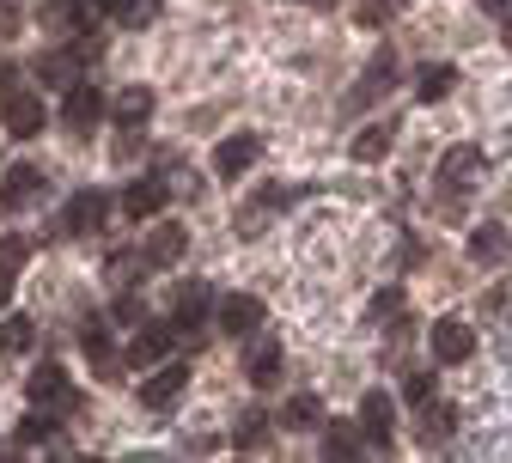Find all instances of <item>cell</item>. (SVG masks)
<instances>
[{"instance_id": "cell-22", "label": "cell", "mask_w": 512, "mask_h": 463, "mask_svg": "<svg viewBox=\"0 0 512 463\" xmlns=\"http://www.w3.org/2000/svg\"><path fill=\"white\" fill-rule=\"evenodd\" d=\"M92 7H98V19H116L122 31H141V25H153L159 0H92Z\"/></svg>"}, {"instance_id": "cell-3", "label": "cell", "mask_w": 512, "mask_h": 463, "mask_svg": "<svg viewBox=\"0 0 512 463\" xmlns=\"http://www.w3.org/2000/svg\"><path fill=\"white\" fill-rule=\"evenodd\" d=\"M208 311H214V293L202 287V281H189V287H177V305H171V336L177 342H196L202 329H208Z\"/></svg>"}, {"instance_id": "cell-16", "label": "cell", "mask_w": 512, "mask_h": 463, "mask_svg": "<svg viewBox=\"0 0 512 463\" xmlns=\"http://www.w3.org/2000/svg\"><path fill=\"white\" fill-rule=\"evenodd\" d=\"M452 433H458V409H452V403H439V396H433V403H421V427H415V439H421L427 451H439Z\"/></svg>"}, {"instance_id": "cell-29", "label": "cell", "mask_w": 512, "mask_h": 463, "mask_svg": "<svg viewBox=\"0 0 512 463\" xmlns=\"http://www.w3.org/2000/svg\"><path fill=\"white\" fill-rule=\"evenodd\" d=\"M31 342H37V329H31V317H19V311H13L7 323H0V354H25Z\"/></svg>"}, {"instance_id": "cell-4", "label": "cell", "mask_w": 512, "mask_h": 463, "mask_svg": "<svg viewBox=\"0 0 512 463\" xmlns=\"http://www.w3.org/2000/svg\"><path fill=\"white\" fill-rule=\"evenodd\" d=\"M104 220H110V195L104 189H74L68 202H61V232H68V238H86Z\"/></svg>"}, {"instance_id": "cell-27", "label": "cell", "mask_w": 512, "mask_h": 463, "mask_svg": "<svg viewBox=\"0 0 512 463\" xmlns=\"http://www.w3.org/2000/svg\"><path fill=\"white\" fill-rule=\"evenodd\" d=\"M232 445H238V451H263V445H269V415H263V409H250V415L238 421Z\"/></svg>"}, {"instance_id": "cell-37", "label": "cell", "mask_w": 512, "mask_h": 463, "mask_svg": "<svg viewBox=\"0 0 512 463\" xmlns=\"http://www.w3.org/2000/svg\"><path fill=\"white\" fill-rule=\"evenodd\" d=\"M482 7H488V13H512V0H482Z\"/></svg>"}, {"instance_id": "cell-21", "label": "cell", "mask_w": 512, "mask_h": 463, "mask_svg": "<svg viewBox=\"0 0 512 463\" xmlns=\"http://www.w3.org/2000/svg\"><path fill=\"white\" fill-rule=\"evenodd\" d=\"M147 116H153V92L147 86H128V92L110 98V122L116 128H147Z\"/></svg>"}, {"instance_id": "cell-35", "label": "cell", "mask_w": 512, "mask_h": 463, "mask_svg": "<svg viewBox=\"0 0 512 463\" xmlns=\"http://www.w3.org/2000/svg\"><path fill=\"white\" fill-rule=\"evenodd\" d=\"M7 299H13V262L0 256V305H7Z\"/></svg>"}, {"instance_id": "cell-1", "label": "cell", "mask_w": 512, "mask_h": 463, "mask_svg": "<svg viewBox=\"0 0 512 463\" xmlns=\"http://www.w3.org/2000/svg\"><path fill=\"white\" fill-rule=\"evenodd\" d=\"M25 396H31V409H49V415H74L80 409V390H74V378L61 366H37L25 378Z\"/></svg>"}, {"instance_id": "cell-18", "label": "cell", "mask_w": 512, "mask_h": 463, "mask_svg": "<svg viewBox=\"0 0 512 463\" xmlns=\"http://www.w3.org/2000/svg\"><path fill=\"white\" fill-rule=\"evenodd\" d=\"M80 348H86V360L104 372V378H116V342H110V329H104V317H86V329H80Z\"/></svg>"}, {"instance_id": "cell-7", "label": "cell", "mask_w": 512, "mask_h": 463, "mask_svg": "<svg viewBox=\"0 0 512 463\" xmlns=\"http://www.w3.org/2000/svg\"><path fill=\"white\" fill-rule=\"evenodd\" d=\"M263 299L256 293H226V299H214V323L226 329V336H256V329H263Z\"/></svg>"}, {"instance_id": "cell-2", "label": "cell", "mask_w": 512, "mask_h": 463, "mask_svg": "<svg viewBox=\"0 0 512 463\" xmlns=\"http://www.w3.org/2000/svg\"><path fill=\"white\" fill-rule=\"evenodd\" d=\"M110 116V98L92 86V80H74L61 92V128H74V135H92V128Z\"/></svg>"}, {"instance_id": "cell-6", "label": "cell", "mask_w": 512, "mask_h": 463, "mask_svg": "<svg viewBox=\"0 0 512 463\" xmlns=\"http://www.w3.org/2000/svg\"><path fill=\"white\" fill-rule=\"evenodd\" d=\"M360 439L378 445V451H391V439H397V403H391V390H366V403H360Z\"/></svg>"}, {"instance_id": "cell-13", "label": "cell", "mask_w": 512, "mask_h": 463, "mask_svg": "<svg viewBox=\"0 0 512 463\" xmlns=\"http://www.w3.org/2000/svg\"><path fill=\"white\" fill-rule=\"evenodd\" d=\"M183 390H189V366L159 360V378H147V384H141V403H147V409H171Z\"/></svg>"}, {"instance_id": "cell-9", "label": "cell", "mask_w": 512, "mask_h": 463, "mask_svg": "<svg viewBox=\"0 0 512 463\" xmlns=\"http://www.w3.org/2000/svg\"><path fill=\"white\" fill-rule=\"evenodd\" d=\"M397 86V49L391 43H384V49H372V61H366V74H360V86H354V110H366V104H378L384 92H391Z\"/></svg>"}, {"instance_id": "cell-28", "label": "cell", "mask_w": 512, "mask_h": 463, "mask_svg": "<svg viewBox=\"0 0 512 463\" xmlns=\"http://www.w3.org/2000/svg\"><path fill=\"white\" fill-rule=\"evenodd\" d=\"M470 256L476 262H500L506 256V226H476L470 232Z\"/></svg>"}, {"instance_id": "cell-26", "label": "cell", "mask_w": 512, "mask_h": 463, "mask_svg": "<svg viewBox=\"0 0 512 463\" xmlns=\"http://www.w3.org/2000/svg\"><path fill=\"white\" fill-rule=\"evenodd\" d=\"M360 451H366L360 427H330V433H324V457H330V463H348V457H360Z\"/></svg>"}, {"instance_id": "cell-25", "label": "cell", "mask_w": 512, "mask_h": 463, "mask_svg": "<svg viewBox=\"0 0 512 463\" xmlns=\"http://www.w3.org/2000/svg\"><path fill=\"white\" fill-rule=\"evenodd\" d=\"M391 141H397V122H372L366 135L354 141V159H360V165H372V159H384V153H391Z\"/></svg>"}, {"instance_id": "cell-38", "label": "cell", "mask_w": 512, "mask_h": 463, "mask_svg": "<svg viewBox=\"0 0 512 463\" xmlns=\"http://www.w3.org/2000/svg\"><path fill=\"white\" fill-rule=\"evenodd\" d=\"M293 7H336V0H293Z\"/></svg>"}, {"instance_id": "cell-30", "label": "cell", "mask_w": 512, "mask_h": 463, "mask_svg": "<svg viewBox=\"0 0 512 463\" xmlns=\"http://www.w3.org/2000/svg\"><path fill=\"white\" fill-rule=\"evenodd\" d=\"M397 311H409V299H403V287H384V293H378V299H372V311H366V317H372V323H378V329H384V323H391V317H397Z\"/></svg>"}, {"instance_id": "cell-12", "label": "cell", "mask_w": 512, "mask_h": 463, "mask_svg": "<svg viewBox=\"0 0 512 463\" xmlns=\"http://www.w3.org/2000/svg\"><path fill=\"white\" fill-rule=\"evenodd\" d=\"M171 348H177V336H171V323H141V336H135V348H128V366H141V372H153L159 360H171Z\"/></svg>"}, {"instance_id": "cell-24", "label": "cell", "mask_w": 512, "mask_h": 463, "mask_svg": "<svg viewBox=\"0 0 512 463\" xmlns=\"http://www.w3.org/2000/svg\"><path fill=\"white\" fill-rule=\"evenodd\" d=\"M281 427H293V433H317V427H324V403H317L311 390H299L293 403L281 409Z\"/></svg>"}, {"instance_id": "cell-19", "label": "cell", "mask_w": 512, "mask_h": 463, "mask_svg": "<svg viewBox=\"0 0 512 463\" xmlns=\"http://www.w3.org/2000/svg\"><path fill=\"white\" fill-rule=\"evenodd\" d=\"M244 378L256 384V390H269V384H281V342H256L250 354H244Z\"/></svg>"}, {"instance_id": "cell-33", "label": "cell", "mask_w": 512, "mask_h": 463, "mask_svg": "<svg viewBox=\"0 0 512 463\" xmlns=\"http://www.w3.org/2000/svg\"><path fill=\"white\" fill-rule=\"evenodd\" d=\"M55 427H61V415H49V409H31V415H25V427H19V439H49Z\"/></svg>"}, {"instance_id": "cell-15", "label": "cell", "mask_w": 512, "mask_h": 463, "mask_svg": "<svg viewBox=\"0 0 512 463\" xmlns=\"http://www.w3.org/2000/svg\"><path fill=\"white\" fill-rule=\"evenodd\" d=\"M183 250H189V232L159 220V226L147 232V250H141V256H147V269H171V262H183Z\"/></svg>"}, {"instance_id": "cell-32", "label": "cell", "mask_w": 512, "mask_h": 463, "mask_svg": "<svg viewBox=\"0 0 512 463\" xmlns=\"http://www.w3.org/2000/svg\"><path fill=\"white\" fill-rule=\"evenodd\" d=\"M403 396L421 409V403H433V396H439V378H433V372H409V378H403Z\"/></svg>"}, {"instance_id": "cell-23", "label": "cell", "mask_w": 512, "mask_h": 463, "mask_svg": "<svg viewBox=\"0 0 512 463\" xmlns=\"http://www.w3.org/2000/svg\"><path fill=\"white\" fill-rule=\"evenodd\" d=\"M452 86H458V68H452V61H427V68L415 74V98H421V104L452 98Z\"/></svg>"}, {"instance_id": "cell-31", "label": "cell", "mask_w": 512, "mask_h": 463, "mask_svg": "<svg viewBox=\"0 0 512 463\" xmlns=\"http://www.w3.org/2000/svg\"><path fill=\"white\" fill-rule=\"evenodd\" d=\"M110 323H122V329H141V323H147V305H141L135 293H122V299L110 305Z\"/></svg>"}, {"instance_id": "cell-10", "label": "cell", "mask_w": 512, "mask_h": 463, "mask_svg": "<svg viewBox=\"0 0 512 463\" xmlns=\"http://www.w3.org/2000/svg\"><path fill=\"white\" fill-rule=\"evenodd\" d=\"M476 354V329L464 323V317H439L433 323V360L439 366H458V360H470Z\"/></svg>"}, {"instance_id": "cell-40", "label": "cell", "mask_w": 512, "mask_h": 463, "mask_svg": "<svg viewBox=\"0 0 512 463\" xmlns=\"http://www.w3.org/2000/svg\"><path fill=\"white\" fill-rule=\"evenodd\" d=\"M506 43H512V31H506Z\"/></svg>"}, {"instance_id": "cell-5", "label": "cell", "mask_w": 512, "mask_h": 463, "mask_svg": "<svg viewBox=\"0 0 512 463\" xmlns=\"http://www.w3.org/2000/svg\"><path fill=\"white\" fill-rule=\"evenodd\" d=\"M0 128H7L13 141H31V135H43V128H49V110H43V98H37V92H7V98H0Z\"/></svg>"}, {"instance_id": "cell-36", "label": "cell", "mask_w": 512, "mask_h": 463, "mask_svg": "<svg viewBox=\"0 0 512 463\" xmlns=\"http://www.w3.org/2000/svg\"><path fill=\"white\" fill-rule=\"evenodd\" d=\"M13 80H19V68H13V61H0V92H13Z\"/></svg>"}, {"instance_id": "cell-11", "label": "cell", "mask_w": 512, "mask_h": 463, "mask_svg": "<svg viewBox=\"0 0 512 463\" xmlns=\"http://www.w3.org/2000/svg\"><path fill=\"white\" fill-rule=\"evenodd\" d=\"M165 202H171V183L165 177H135V183L122 189V214L128 220H159Z\"/></svg>"}, {"instance_id": "cell-14", "label": "cell", "mask_w": 512, "mask_h": 463, "mask_svg": "<svg viewBox=\"0 0 512 463\" xmlns=\"http://www.w3.org/2000/svg\"><path fill=\"white\" fill-rule=\"evenodd\" d=\"M37 195H43V171H37V165H13L7 177H0V208H7V214L31 208Z\"/></svg>"}, {"instance_id": "cell-34", "label": "cell", "mask_w": 512, "mask_h": 463, "mask_svg": "<svg viewBox=\"0 0 512 463\" xmlns=\"http://www.w3.org/2000/svg\"><path fill=\"white\" fill-rule=\"evenodd\" d=\"M19 31V0H0V43Z\"/></svg>"}, {"instance_id": "cell-20", "label": "cell", "mask_w": 512, "mask_h": 463, "mask_svg": "<svg viewBox=\"0 0 512 463\" xmlns=\"http://www.w3.org/2000/svg\"><path fill=\"white\" fill-rule=\"evenodd\" d=\"M256 153H263V141H256V135H232V141H220L214 171H220V177H244V171L256 165Z\"/></svg>"}, {"instance_id": "cell-39", "label": "cell", "mask_w": 512, "mask_h": 463, "mask_svg": "<svg viewBox=\"0 0 512 463\" xmlns=\"http://www.w3.org/2000/svg\"><path fill=\"white\" fill-rule=\"evenodd\" d=\"M384 7H403V0H384Z\"/></svg>"}, {"instance_id": "cell-17", "label": "cell", "mask_w": 512, "mask_h": 463, "mask_svg": "<svg viewBox=\"0 0 512 463\" xmlns=\"http://www.w3.org/2000/svg\"><path fill=\"white\" fill-rule=\"evenodd\" d=\"M482 165H488L482 147H452V153L439 159V183H445V189H470V183L482 177Z\"/></svg>"}, {"instance_id": "cell-8", "label": "cell", "mask_w": 512, "mask_h": 463, "mask_svg": "<svg viewBox=\"0 0 512 463\" xmlns=\"http://www.w3.org/2000/svg\"><path fill=\"white\" fill-rule=\"evenodd\" d=\"M37 19H43V31H61V37L98 31V7H92V0H43Z\"/></svg>"}]
</instances>
